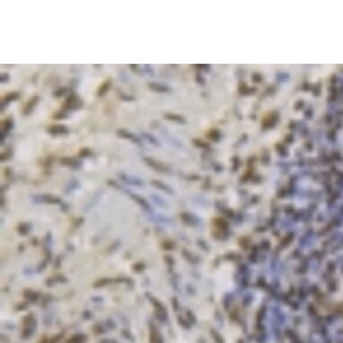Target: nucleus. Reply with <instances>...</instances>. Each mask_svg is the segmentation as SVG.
Returning a JSON list of instances; mask_svg holds the SVG:
<instances>
[{"instance_id":"423d86ee","label":"nucleus","mask_w":343,"mask_h":343,"mask_svg":"<svg viewBox=\"0 0 343 343\" xmlns=\"http://www.w3.org/2000/svg\"><path fill=\"white\" fill-rule=\"evenodd\" d=\"M18 97H19V94L17 92H11L9 94H7L2 99V110L5 106V104H7L13 101H16Z\"/></svg>"},{"instance_id":"0eeeda50","label":"nucleus","mask_w":343,"mask_h":343,"mask_svg":"<svg viewBox=\"0 0 343 343\" xmlns=\"http://www.w3.org/2000/svg\"><path fill=\"white\" fill-rule=\"evenodd\" d=\"M110 85H111V82H110V80L104 81L103 83L101 85V86L98 88V90H97V95L100 96V97L103 96L104 94H105L108 92V90H109L110 87Z\"/></svg>"},{"instance_id":"ddd939ff","label":"nucleus","mask_w":343,"mask_h":343,"mask_svg":"<svg viewBox=\"0 0 343 343\" xmlns=\"http://www.w3.org/2000/svg\"><path fill=\"white\" fill-rule=\"evenodd\" d=\"M66 117H68V114H66V113H64V111H58V113H56L53 115V118H54V119H58V120H61V119H66Z\"/></svg>"},{"instance_id":"20e7f679","label":"nucleus","mask_w":343,"mask_h":343,"mask_svg":"<svg viewBox=\"0 0 343 343\" xmlns=\"http://www.w3.org/2000/svg\"><path fill=\"white\" fill-rule=\"evenodd\" d=\"M39 100H40L39 96H37V95L33 96V97L27 102V103L25 104L24 107V109H23V113H24V115L26 116V115H29L30 113H31L32 111L33 110V109L35 108L36 104L38 103Z\"/></svg>"},{"instance_id":"6e6552de","label":"nucleus","mask_w":343,"mask_h":343,"mask_svg":"<svg viewBox=\"0 0 343 343\" xmlns=\"http://www.w3.org/2000/svg\"><path fill=\"white\" fill-rule=\"evenodd\" d=\"M148 87L150 89H152V90H154V91H156V92H166V91H168L167 87L163 86V85H162L160 84H156V83L148 84Z\"/></svg>"},{"instance_id":"9b49d317","label":"nucleus","mask_w":343,"mask_h":343,"mask_svg":"<svg viewBox=\"0 0 343 343\" xmlns=\"http://www.w3.org/2000/svg\"><path fill=\"white\" fill-rule=\"evenodd\" d=\"M66 91H68V89H66V87H61V88H59V89H58V90L55 91L54 96H56V97H61V96H63L66 93Z\"/></svg>"},{"instance_id":"dca6fc26","label":"nucleus","mask_w":343,"mask_h":343,"mask_svg":"<svg viewBox=\"0 0 343 343\" xmlns=\"http://www.w3.org/2000/svg\"><path fill=\"white\" fill-rule=\"evenodd\" d=\"M129 68L132 69V71L134 72H138V65L137 64H130L129 65Z\"/></svg>"},{"instance_id":"f8f14e48","label":"nucleus","mask_w":343,"mask_h":343,"mask_svg":"<svg viewBox=\"0 0 343 343\" xmlns=\"http://www.w3.org/2000/svg\"><path fill=\"white\" fill-rule=\"evenodd\" d=\"M11 156H12V151L10 150V148H8L5 152L1 154V161H5V160L9 159Z\"/></svg>"},{"instance_id":"39448f33","label":"nucleus","mask_w":343,"mask_h":343,"mask_svg":"<svg viewBox=\"0 0 343 343\" xmlns=\"http://www.w3.org/2000/svg\"><path fill=\"white\" fill-rule=\"evenodd\" d=\"M13 128V120L11 118H7L2 122V133H1V141H4V137L6 133H8Z\"/></svg>"},{"instance_id":"1a4fd4ad","label":"nucleus","mask_w":343,"mask_h":343,"mask_svg":"<svg viewBox=\"0 0 343 343\" xmlns=\"http://www.w3.org/2000/svg\"><path fill=\"white\" fill-rule=\"evenodd\" d=\"M118 94H119V96H120V98H121V100H124V101H127V102H131V101L135 100V97H134V96H132V95H128V94H124V93L121 92V91H119Z\"/></svg>"},{"instance_id":"f257e3e1","label":"nucleus","mask_w":343,"mask_h":343,"mask_svg":"<svg viewBox=\"0 0 343 343\" xmlns=\"http://www.w3.org/2000/svg\"><path fill=\"white\" fill-rule=\"evenodd\" d=\"M83 105V102L81 101V99L78 96L71 94L66 99L64 103L62 104V109L64 110H77L82 107Z\"/></svg>"},{"instance_id":"4468645a","label":"nucleus","mask_w":343,"mask_h":343,"mask_svg":"<svg viewBox=\"0 0 343 343\" xmlns=\"http://www.w3.org/2000/svg\"><path fill=\"white\" fill-rule=\"evenodd\" d=\"M90 154H91L90 149L87 148V147L82 148L81 150H80V152H79V155H80V156H88Z\"/></svg>"},{"instance_id":"2eb2a0df","label":"nucleus","mask_w":343,"mask_h":343,"mask_svg":"<svg viewBox=\"0 0 343 343\" xmlns=\"http://www.w3.org/2000/svg\"><path fill=\"white\" fill-rule=\"evenodd\" d=\"M0 80H1V83H5V82H8L9 81V75L7 73H3L1 74V77H0Z\"/></svg>"},{"instance_id":"9d476101","label":"nucleus","mask_w":343,"mask_h":343,"mask_svg":"<svg viewBox=\"0 0 343 343\" xmlns=\"http://www.w3.org/2000/svg\"><path fill=\"white\" fill-rule=\"evenodd\" d=\"M143 137L147 140V141H149V142L150 143H152V144H154V145H157V140H156L151 134H149V133H144L143 134Z\"/></svg>"},{"instance_id":"f3484780","label":"nucleus","mask_w":343,"mask_h":343,"mask_svg":"<svg viewBox=\"0 0 343 343\" xmlns=\"http://www.w3.org/2000/svg\"><path fill=\"white\" fill-rule=\"evenodd\" d=\"M145 68L146 69V72H147L148 74H149V73H150V72L152 71V70H151V68H150V66H149V65H145Z\"/></svg>"},{"instance_id":"f03ea898","label":"nucleus","mask_w":343,"mask_h":343,"mask_svg":"<svg viewBox=\"0 0 343 343\" xmlns=\"http://www.w3.org/2000/svg\"><path fill=\"white\" fill-rule=\"evenodd\" d=\"M47 131L51 136H60V135H68L69 133V129L65 125H51L47 129Z\"/></svg>"},{"instance_id":"7ed1b4c3","label":"nucleus","mask_w":343,"mask_h":343,"mask_svg":"<svg viewBox=\"0 0 343 343\" xmlns=\"http://www.w3.org/2000/svg\"><path fill=\"white\" fill-rule=\"evenodd\" d=\"M117 135H118L119 137L122 138L129 139V140L132 141L133 143H136V144H138V145H141L140 139H139L137 136L134 135L133 133H131V132H129V131H128V130H126V129H118V130H117Z\"/></svg>"}]
</instances>
